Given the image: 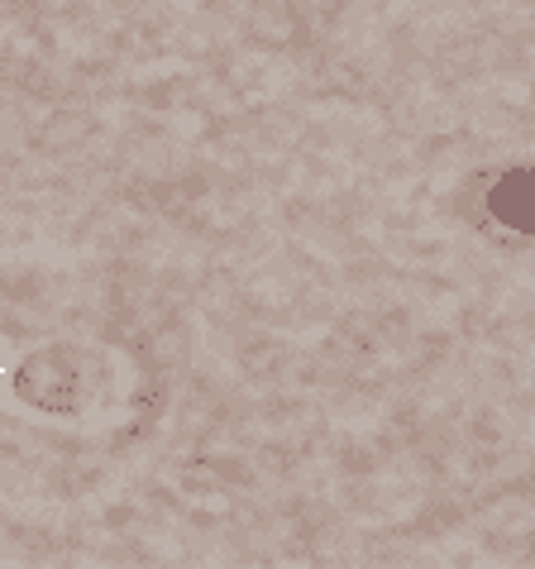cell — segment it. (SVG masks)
<instances>
[{
  "label": "cell",
  "mask_w": 535,
  "mask_h": 569,
  "mask_svg": "<svg viewBox=\"0 0 535 569\" xmlns=\"http://www.w3.org/2000/svg\"><path fill=\"white\" fill-rule=\"evenodd\" d=\"M493 216L502 220V226L535 230V178H531V172H516V178L497 182V192H493Z\"/></svg>",
  "instance_id": "obj_1"
}]
</instances>
